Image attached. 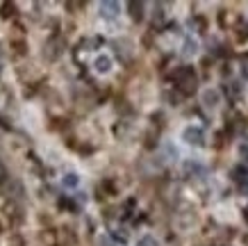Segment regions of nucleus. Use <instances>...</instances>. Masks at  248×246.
Here are the masks:
<instances>
[{
  "label": "nucleus",
  "mask_w": 248,
  "mask_h": 246,
  "mask_svg": "<svg viewBox=\"0 0 248 246\" xmlns=\"http://www.w3.org/2000/svg\"><path fill=\"white\" fill-rule=\"evenodd\" d=\"M196 52H198V41L196 39H191V37H187L185 39V44H182V57H194Z\"/></svg>",
  "instance_id": "6"
},
{
  "label": "nucleus",
  "mask_w": 248,
  "mask_h": 246,
  "mask_svg": "<svg viewBox=\"0 0 248 246\" xmlns=\"http://www.w3.org/2000/svg\"><path fill=\"white\" fill-rule=\"evenodd\" d=\"M218 103H221V94H218L217 89H207V91L203 94V105H205V107L214 110Z\"/></svg>",
  "instance_id": "5"
},
{
  "label": "nucleus",
  "mask_w": 248,
  "mask_h": 246,
  "mask_svg": "<svg viewBox=\"0 0 248 246\" xmlns=\"http://www.w3.org/2000/svg\"><path fill=\"white\" fill-rule=\"evenodd\" d=\"M100 16L103 18H107V21H112V18H116L119 16V2H100Z\"/></svg>",
  "instance_id": "4"
},
{
  "label": "nucleus",
  "mask_w": 248,
  "mask_h": 246,
  "mask_svg": "<svg viewBox=\"0 0 248 246\" xmlns=\"http://www.w3.org/2000/svg\"><path fill=\"white\" fill-rule=\"evenodd\" d=\"M141 246H157V242H155L153 237H143L141 239Z\"/></svg>",
  "instance_id": "8"
},
{
  "label": "nucleus",
  "mask_w": 248,
  "mask_h": 246,
  "mask_svg": "<svg viewBox=\"0 0 248 246\" xmlns=\"http://www.w3.org/2000/svg\"><path fill=\"white\" fill-rule=\"evenodd\" d=\"M246 221H248V208H246Z\"/></svg>",
  "instance_id": "11"
},
{
  "label": "nucleus",
  "mask_w": 248,
  "mask_h": 246,
  "mask_svg": "<svg viewBox=\"0 0 248 246\" xmlns=\"http://www.w3.org/2000/svg\"><path fill=\"white\" fill-rule=\"evenodd\" d=\"M241 75H244V78H248V62L241 66Z\"/></svg>",
  "instance_id": "9"
},
{
  "label": "nucleus",
  "mask_w": 248,
  "mask_h": 246,
  "mask_svg": "<svg viewBox=\"0 0 248 246\" xmlns=\"http://www.w3.org/2000/svg\"><path fill=\"white\" fill-rule=\"evenodd\" d=\"M182 139H185L187 144H191V146H203V139H205L203 128L187 126V128H185V132H182Z\"/></svg>",
  "instance_id": "2"
},
{
  "label": "nucleus",
  "mask_w": 248,
  "mask_h": 246,
  "mask_svg": "<svg viewBox=\"0 0 248 246\" xmlns=\"http://www.w3.org/2000/svg\"><path fill=\"white\" fill-rule=\"evenodd\" d=\"M112 66H114V62H112V57L109 55H98L96 60H93V71L96 73H100V75H107L109 71H112Z\"/></svg>",
  "instance_id": "3"
},
{
  "label": "nucleus",
  "mask_w": 248,
  "mask_h": 246,
  "mask_svg": "<svg viewBox=\"0 0 248 246\" xmlns=\"http://www.w3.org/2000/svg\"><path fill=\"white\" fill-rule=\"evenodd\" d=\"M175 80H178V84H180V89L185 91V94L196 91V75L191 68H180V71L175 73Z\"/></svg>",
  "instance_id": "1"
},
{
  "label": "nucleus",
  "mask_w": 248,
  "mask_h": 246,
  "mask_svg": "<svg viewBox=\"0 0 248 246\" xmlns=\"http://www.w3.org/2000/svg\"><path fill=\"white\" fill-rule=\"evenodd\" d=\"M5 180V166H2V162H0V182Z\"/></svg>",
  "instance_id": "10"
},
{
  "label": "nucleus",
  "mask_w": 248,
  "mask_h": 246,
  "mask_svg": "<svg viewBox=\"0 0 248 246\" xmlns=\"http://www.w3.org/2000/svg\"><path fill=\"white\" fill-rule=\"evenodd\" d=\"M62 185L66 187V189H76L80 185V176L78 173H66L64 178H62Z\"/></svg>",
  "instance_id": "7"
}]
</instances>
